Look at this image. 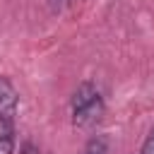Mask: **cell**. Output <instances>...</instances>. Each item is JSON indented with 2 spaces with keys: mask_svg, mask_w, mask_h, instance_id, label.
Instances as JSON below:
<instances>
[{
  "mask_svg": "<svg viewBox=\"0 0 154 154\" xmlns=\"http://www.w3.org/2000/svg\"><path fill=\"white\" fill-rule=\"evenodd\" d=\"M72 123L77 128H91L103 116V99L91 82H82L72 94Z\"/></svg>",
  "mask_w": 154,
  "mask_h": 154,
  "instance_id": "6da1fadb",
  "label": "cell"
},
{
  "mask_svg": "<svg viewBox=\"0 0 154 154\" xmlns=\"http://www.w3.org/2000/svg\"><path fill=\"white\" fill-rule=\"evenodd\" d=\"M17 91L7 77H0V130H14Z\"/></svg>",
  "mask_w": 154,
  "mask_h": 154,
  "instance_id": "7a4b0ae2",
  "label": "cell"
},
{
  "mask_svg": "<svg viewBox=\"0 0 154 154\" xmlns=\"http://www.w3.org/2000/svg\"><path fill=\"white\" fill-rule=\"evenodd\" d=\"M84 154H108V142L103 135H94L87 147H84Z\"/></svg>",
  "mask_w": 154,
  "mask_h": 154,
  "instance_id": "3957f363",
  "label": "cell"
},
{
  "mask_svg": "<svg viewBox=\"0 0 154 154\" xmlns=\"http://www.w3.org/2000/svg\"><path fill=\"white\" fill-rule=\"evenodd\" d=\"M0 154H14V130H0Z\"/></svg>",
  "mask_w": 154,
  "mask_h": 154,
  "instance_id": "277c9868",
  "label": "cell"
},
{
  "mask_svg": "<svg viewBox=\"0 0 154 154\" xmlns=\"http://www.w3.org/2000/svg\"><path fill=\"white\" fill-rule=\"evenodd\" d=\"M140 154H154V128L149 130L147 140L142 142V149H140Z\"/></svg>",
  "mask_w": 154,
  "mask_h": 154,
  "instance_id": "5b68a950",
  "label": "cell"
},
{
  "mask_svg": "<svg viewBox=\"0 0 154 154\" xmlns=\"http://www.w3.org/2000/svg\"><path fill=\"white\" fill-rule=\"evenodd\" d=\"M67 2H70V0H48V7H51V12H60Z\"/></svg>",
  "mask_w": 154,
  "mask_h": 154,
  "instance_id": "8992f818",
  "label": "cell"
},
{
  "mask_svg": "<svg viewBox=\"0 0 154 154\" xmlns=\"http://www.w3.org/2000/svg\"><path fill=\"white\" fill-rule=\"evenodd\" d=\"M19 154H38V149H36L31 142H24V144H22V149H19Z\"/></svg>",
  "mask_w": 154,
  "mask_h": 154,
  "instance_id": "52a82bcc",
  "label": "cell"
}]
</instances>
